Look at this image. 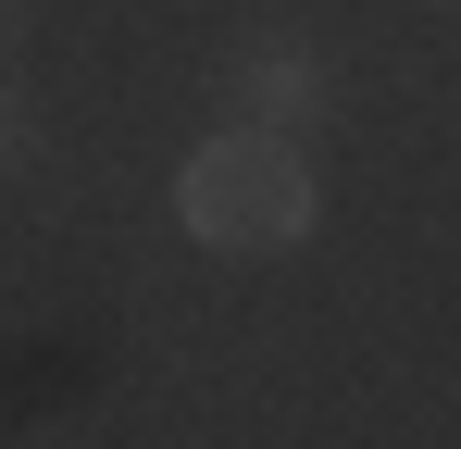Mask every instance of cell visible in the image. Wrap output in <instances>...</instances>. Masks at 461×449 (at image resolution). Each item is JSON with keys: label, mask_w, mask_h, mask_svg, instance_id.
Instances as JSON below:
<instances>
[{"label": "cell", "mask_w": 461, "mask_h": 449, "mask_svg": "<svg viewBox=\"0 0 461 449\" xmlns=\"http://www.w3.org/2000/svg\"><path fill=\"white\" fill-rule=\"evenodd\" d=\"M324 100H337V63L312 38H249L212 75V113H225L237 138H300V125H324Z\"/></svg>", "instance_id": "7a4b0ae2"}, {"label": "cell", "mask_w": 461, "mask_h": 449, "mask_svg": "<svg viewBox=\"0 0 461 449\" xmlns=\"http://www.w3.org/2000/svg\"><path fill=\"white\" fill-rule=\"evenodd\" d=\"M25 162H38V100L0 75V175H25Z\"/></svg>", "instance_id": "3957f363"}, {"label": "cell", "mask_w": 461, "mask_h": 449, "mask_svg": "<svg viewBox=\"0 0 461 449\" xmlns=\"http://www.w3.org/2000/svg\"><path fill=\"white\" fill-rule=\"evenodd\" d=\"M25 38H38V0H0V63H13Z\"/></svg>", "instance_id": "277c9868"}, {"label": "cell", "mask_w": 461, "mask_h": 449, "mask_svg": "<svg viewBox=\"0 0 461 449\" xmlns=\"http://www.w3.org/2000/svg\"><path fill=\"white\" fill-rule=\"evenodd\" d=\"M312 162L287 138H200L187 162H175V224L200 237V250H225V262H249V250H300L312 237Z\"/></svg>", "instance_id": "6da1fadb"}]
</instances>
